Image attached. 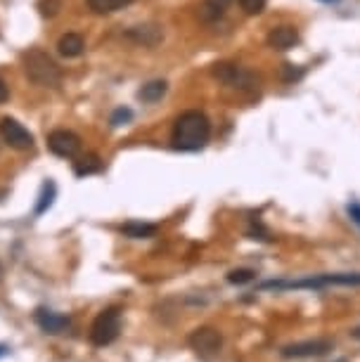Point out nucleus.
I'll return each mask as SVG.
<instances>
[{
	"instance_id": "obj_1",
	"label": "nucleus",
	"mask_w": 360,
	"mask_h": 362,
	"mask_svg": "<svg viewBox=\"0 0 360 362\" xmlns=\"http://www.w3.org/2000/svg\"><path fill=\"white\" fill-rule=\"evenodd\" d=\"M209 137H211V123L197 109L183 111L176 118V123H173L171 142L180 152H200V149L207 147Z\"/></svg>"
},
{
	"instance_id": "obj_2",
	"label": "nucleus",
	"mask_w": 360,
	"mask_h": 362,
	"mask_svg": "<svg viewBox=\"0 0 360 362\" xmlns=\"http://www.w3.org/2000/svg\"><path fill=\"white\" fill-rule=\"evenodd\" d=\"M24 71L34 81L36 85H46V88H55L62 81V69L50 55L43 50H29L24 53Z\"/></svg>"
},
{
	"instance_id": "obj_3",
	"label": "nucleus",
	"mask_w": 360,
	"mask_h": 362,
	"mask_svg": "<svg viewBox=\"0 0 360 362\" xmlns=\"http://www.w3.org/2000/svg\"><path fill=\"white\" fill-rule=\"evenodd\" d=\"M121 324H123L121 308L114 305V308L102 310L90 324V334H88L90 343L95 348H104V346H109V343H114L121 334Z\"/></svg>"
},
{
	"instance_id": "obj_4",
	"label": "nucleus",
	"mask_w": 360,
	"mask_h": 362,
	"mask_svg": "<svg viewBox=\"0 0 360 362\" xmlns=\"http://www.w3.org/2000/svg\"><path fill=\"white\" fill-rule=\"evenodd\" d=\"M188 343H190L192 351L200 355V358L211 360V358H216V355L221 353L223 336H221L219 329H214V327H200L188 336Z\"/></svg>"
},
{
	"instance_id": "obj_5",
	"label": "nucleus",
	"mask_w": 360,
	"mask_h": 362,
	"mask_svg": "<svg viewBox=\"0 0 360 362\" xmlns=\"http://www.w3.org/2000/svg\"><path fill=\"white\" fill-rule=\"evenodd\" d=\"M211 74H214L221 83L233 85V88H240V90L254 88V85L258 83V78L254 76L251 71L233 64V62H219V64H214V69H211Z\"/></svg>"
},
{
	"instance_id": "obj_6",
	"label": "nucleus",
	"mask_w": 360,
	"mask_h": 362,
	"mask_svg": "<svg viewBox=\"0 0 360 362\" xmlns=\"http://www.w3.org/2000/svg\"><path fill=\"white\" fill-rule=\"evenodd\" d=\"M334 348L332 339H310V341H299L284 346L280 355L282 358H322Z\"/></svg>"
},
{
	"instance_id": "obj_7",
	"label": "nucleus",
	"mask_w": 360,
	"mask_h": 362,
	"mask_svg": "<svg viewBox=\"0 0 360 362\" xmlns=\"http://www.w3.org/2000/svg\"><path fill=\"white\" fill-rule=\"evenodd\" d=\"M48 147H50L53 154H57L62 159H74L81 152V137L67 128H57L48 135Z\"/></svg>"
},
{
	"instance_id": "obj_8",
	"label": "nucleus",
	"mask_w": 360,
	"mask_h": 362,
	"mask_svg": "<svg viewBox=\"0 0 360 362\" xmlns=\"http://www.w3.org/2000/svg\"><path fill=\"white\" fill-rule=\"evenodd\" d=\"M0 137L5 140V145H10L12 149H20V152H27V149L34 147V135L20 121H15V118H3L0 121Z\"/></svg>"
},
{
	"instance_id": "obj_9",
	"label": "nucleus",
	"mask_w": 360,
	"mask_h": 362,
	"mask_svg": "<svg viewBox=\"0 0 360 362\" xmlns=\"http://www.w3.org/2000/svg\"><path fill=\"white\" fill-rule=\"evenodd\" d=\"M34 320L43 329V332L50 334V336H57L62 332H67V329H69V324H71L69 315H60V313H55V310H50V308H43V305H41V308H36Z\"/></svg>"
},
{
	"instance_id": "obj_10",
	"label": "nucleus",
	"mask_w": 360,
	"mask_h": 362,
	"mask_svg": "<svg viewBox=\"0 0 360 362\" xmlns=\"http://www.w3.org/2000/svg\"><path fill=\"white\" fill-rule=\"evenodd\" d=\"M126 39L138 43V46H145V48H154L164 41V31L154 24H140V27H130L126 31Z\"/></svg>"
},
{
	"instance_id": "obj_11",
	"label": "nucleus",
	"mask_w": 360,
	"mask_h": 362,
	"mask_svg": "<svg viewBox=\"0 0 360 362\" xmlns=\"http://www.w3.org/2000/svg\"><path fill=\"white\" fill-rule=\"evenodd\" d=\"M268 46L272 50H291L299 43V31L294 27H277L268 34Z\"/></svg>"
},
{
	"instance_id": "obj_12",
	"label": "nucleus",
	"mask_w": 360,
	"mask_h": 362,
	"mask_svg": "<svg viewBox=\"0 0 360 362\" xmlns=\"http://www.w3.org/2000/svg\"><path fill=\"white\" fill-rule=\"evenodd\" d=\"M83 50H85V41L78 34H64L57 41V53L62 57H78V55H83Z\"/></svg>"
},
{
	"instance_id": "obj_13",
	"label": "nucleus",
	"mask_w": 360,
	"mask_h": 362,
	"mask_svg": "<svg viewBox=\"0 0 360 362\" xmlns=\"http://www.w3.org/2000/svg\"><path fill=\"white\" fill-rule=\"evenodd\" d=\"M157 225L152 223H140V221H128L121 225V235L128 237V239H150V237L157 235Z\"/></svg>"
},
{
	"instance_id": "obj_14",
	"label": "nucleus",
	"mask_w": 360,
	"mask_h": 362,
	"mask_svg": "<svg viewBox=\"0 0 360 362\" xmlns=\"http://www.w3.org/2000/svg\"><path fill=\"white\" fill-rule=\"evenodd\" d=\"M102 166L104 164L97 154H83V157L74 161V173H76L78 178H85V176H92V173H100Z\"/></svg>"
},
{
	"instance_id": "obj_15",
	"label": "nucleus",
	"mask_w": 360,
	"mask_h": 362,
	"mask_svg": "<svg viewBox=\"0 0 360 362\" xmlns=\"http://www.w3.org/2000/svg\"><path fill=\"white\" fill-rule=\"evenodd\" d=\"M166 90H169V83H166V81H150V83H145L138 90V97L142 99V102L154 104L166 95Z\"/></svg>"
},
{
	"instance_id": "obj_16",
	"label": "nucleus",
	"mask_w": 360,
	"mask_h": 362,
	"mask_svg": "<svg viewBox=\"0 0 360 362\" xmlns=\"http://www.w3.org/2000/svg\"><path fill=\"white\" fill-rule=\"evenodd\" d=\"M55 197H57V187H55L53 180H48V183H43L41 187V197H39V204H36V216H43L48 209L53 206Z\"/></svg>"
},
{
	"instance_id": "obj_17",
	"label": "nucleus",
	"mask_w": 360,
	"mask_h": 362,
	"mask_svg": "<svg viewBox=\"0 0 360 362\" xmlns=\"http://www.w3.org/2000/svg\"><path fill=\"white\" fill-rule=\"evenodd\" d=\"M133 0H88V8L95 12V15H111V12L126 8Z\"/></svg>"
},
{
	"instance_id": "obj_18",
	"label": "nucleus",
	"mask_w": 360,
	"mask_h": 362,
	"mask_svg": "<svg viewBox=\"0 0 360 362\" xmlns=\"http://www.w3.org/2000/svg\"><path fill=\"white\" fill-rule=\"evenodd\" d=\"M226 15V8H221L219 3H214V0H207V3L202 5V10H200V17H202V22H219L221 17Z\"/></svg>"
},
{
	"instance_id": "obj_19",
	"label": "nucleus",
	"mask_w": 360,
	"mask_h": 362,
	"mask_svg": "<svg viewBox=\"0 0 360 362\" xmlns=\"http://www.w3.org/2000/svg\"><path fill=\"white\" fill-rule=\"evenodd\" d=\"M254 277H256V272L249 270V267H237V270H230L228 272V282L230 284H249L254 282Z\"/></svg>"
},
{
	"instance_id": "obj_20",
	"label": "nucleus",
	"mask_w": 360,
	"mask_h": 362,
	"mask_svg": "<svg viewBox=\"0 0 360 362\" xmlns=\"http://www.w3.org/2000/svg\"><path fill=\"white\" fill-rule=\"evenodd\" d=\"M247 235H249L251 239H258V242H270V232H268V228H265L261 221H251V228L247 230Z\"/></svg>"
},
{
	"instance_id": "obj_21",
	"label": "nucleus",
	"mask_w": 360,
	"mask_h": 362,
	"mask_svg": "<svg viewBox=\"0 0 360 362\" xmlns=\"http://www.w3.org/2000/svg\"><path fill=\"white\" fill-rule=\"evenodd\" d=\"M130 118H133V111L126 109V107H119V109L114 111V114H111L109 123L114 128H119V126H126V123H130Z\"/></svg>"
},
{
	"instance_id": "obj_22",
	"label": "nucleus",
	"mask_w": 360,
	"mask_h": 362,
	"mask_svg": "<svg viewBox=\"0 0 360 362\" xmlns=\"http://www.w3.org/2000/svg\"><path fill=\"white\" fill-rule=\"evenodd\" d=\"M237 3L247 15H261V12L265 10V3H268V0H237Z\"/></svg>"
},
{
	"instance_id": "obj_23",
	"label": "nucleus",
	"mask_w": 360,
	"mask_h": 362,
	"mask_svg": "<svg viewBox=\"0 0 360 362\" xmlns=\"http://www.w3.org/2000/svg\"><path fill=\"white\" fill-rule=\"evenodd\" d=\"M39 10L43 17H55L62 10V0H41Z\"/></svg>"
},
{
	"instance_id": "obj_24",
	"label": "nucleus",
	"mask_w": 360,
	"mask_h": 362,
	"mask_svg": "<svg viewBox=\"0 0 360 362\" xmlns=\"http://www.w3.org/2000/svg\"><path fill=\"white\" fill-rule=\"evenodd\" d=\"M301 76H303V69H294V64L282 67V81H287V83H294V81H299Z\"/></svg>"
},
{
	"instance_id": "obj_25",
	"label": "nucleus",
	"mask_w": 360,
	"mask_h": 362,
	"mask_svg": "<svg viewBox=\"0 0 360 362\" xmlns=\"http://www.w3.org/2000/svg\"><path fill=\"white\" fill-rule=\"evenodd\" d=\"M346 211H349L351 221L356 223V225H360V204H358V202H353V204L346 206Z\"/></svg>"
},
{
	"instance_id": "obj_26",
	"label": "nucleus",
	"mask_w": 360,
	"mask_h": 362,
	"mask_svg": "<svg viewBox=\"0 0 360 362\" xmlns=\"http://www.w3.org/2000/svg\"><path fill=\"white\" fill-rule=\"evenodd\" d=\"M8 97H10V90H8V85H5V81L0 78V104L8 102Z\"/></svg>"
},
{
	"instance_id": "obj_27",
	"label": "nucleus",
	"mask_w": 360,
	"mask_h": 362,
	"mask_svg": "<svg viewBox=\"0 0 360 362\" xmlns=\"http://www.w3.org/2000/svg\"><path fill=\"white\" fill-rule=\"evenodd\" d=\"M8 351H10V348L5 346V343H0V358H5V355H8Z\"/></svg>"
},
{
	"instance_id": "obj_28",
	"label": "nucleus",
	"mask_w": 360,
	"mask_h": 362,
	"mask_svg": "<svg viewBox=\"0 0 360 362\" xmlns=\"http://www.w3.org/2000/svg\"><path fill=\"white\" fill-rule=\"evenodd\" d=\"M351 336H353V339H358V341H360V327H356V329H353V332H351Z\"/></svg>"
},
{
	"instance_id": "obj_29",
	"label": "nucleus",
	"mask_w": 360,
	"mask_h": 362,
	"mask_svg": "<svg viewBox=\"0 0 360 362\" xmlns=\"http://www.w3.org/2000/svg\"><path fill=\"white\" fill-rule=\"evenodd\" d=\"M322 3H339V0H322Z\"/></svg>"
}]
</instances>
